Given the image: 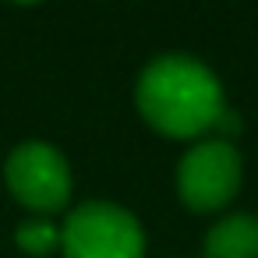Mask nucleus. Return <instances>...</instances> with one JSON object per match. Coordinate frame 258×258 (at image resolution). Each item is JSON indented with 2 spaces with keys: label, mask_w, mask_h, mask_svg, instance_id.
<instances>
[{
  "label": "nucleus",
  "mask_w": 258,
  "mask_h": 258,
  "mask_svg": "<svg viewBox=\"0 0 258 258\" xmlns=\"http://www.w3.org/2000/svg\"><path fill=\"white\" fill-rule=\"evenodd\" d=\"M135 103L142 120L166 138H205L230 124L219 78L187 53L156 57L135 85Z\"/></svg>",
  "instance_id": "obj_1"
},
{
  "label": "nucleus",
  "mask_w": 258,
  "mask_h": 258,
  "mask_svg": "<svg viewBox=\"0 0 258 258\" xmlns=\"http://www.w3.org/2000/svg\"><path fill=\"white\" fill-rule=\"evenodd\" d=\"M64 258H145L142 223L113 202H85L60 226Z\"/></svg>",
  "instance_id": "obj_2"
},
{
  "label": "nucleus",
  "mask_w": 258,
  "mask_h": 258,
  "mask_svg": "<svg viewBox=\"0 0 258 258\" xmlns=\"http://www.w3.org/2000/svg\"><path fill=\"white\" fill-rule=\"evenodd\" d=\"M240 152L230 138L209 135L195 142L177 163V195L191 212H216L240 191Z\"/></svg>",
  "instance_id": "obj_3"
},
{
  "label": "nucleus",
  "mask_w": 258,
  "mask_h": 258,
  "mask_svg": "<svg viewBox=\"0 0 258 258\" xmlns=\"http://www.w3.org/2000/svg\"><path fill=\"white\" fill-rule=\"evenodd\" d=\"M4 180H8V191L43 219L68 209L71 202V166L60 149L39 138L11 149L4 163Z\"/></svg>",
  "instance_id": "obj_4"
},
{
  "label": "nucleus",
  "mask_w": 258,
  "mask_h": 258,
  "mask_svg": "<svg viewBox=\"0 0 258 258\" xmlns=\"http://www.w3.org/2000/svg\"><path fill=\"white\" fill-rule=\"evenodd\" d=\"M205 258H258V216H223L205 233Z\"/></svg>",
  "instance_id": "obj_5"
},
{
  "label": "nucleus",
  "mask_w": 258,
  "mask_h": 258,
  "mask_svg": "<svg viewBox=\"0 0 258 258\" xmlns=\"http://www.w3.org/2000/svg\"><path fill=\"white\" fill-rule=\"evenodd\" d=\"M15 244L25 251V254H36V258H46L53 251H60V226L50 223V219H25L18 230H15Z\"/></svg>",
  "instance_id": "obj_6"
}]
</instances>
